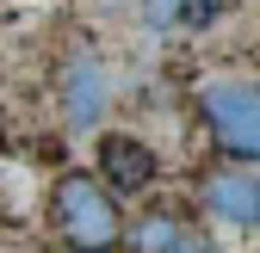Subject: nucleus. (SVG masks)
<instances>
[{
	"mask_svg": "<svg viewBox=\"0 0 260 253\" xmlns=\"http://www.w3.org/2000/svg\"><path fill=\"white\" fill-rule=\"evenodd\" d=\"M199 198H205L211 216H223V223H260V185H254V173L217 167V173H205Z\"/></svg>",
	"mask_w": 260,
	"mask_h": 253,
	"instance_id": "5",
	"label": "nucleus"
},
{
	"mask_svg": "<svg viewBox=\"0 0 260 253\" xmlns=\"http://www.w3.org/2000/svg\"><path fill=\"white\" fill-rule=\"evenodd\" d=\"M199 105H205V123H211V136L242 154V161H260V80H236V74H223L199 93Z\"/></svg>",
	"mask_w": 260,
	"mask_h": 253,
	"instance_id": "2",
	"label": "nucleus"
},
{
	"mask_svg": "<svg viewBox=\"0 0 260 253\" xmlns=\"http://www.w3.org/2000/svg\"><path fill=\"white\" fill-rule=\"evenodd\" d=\"M56 93H62V111H69L75 130L100 123V117H106V99H112V87H106V62L93 56V50H75L69 62H62Z\"/></svg>",
	"mask_w": 260,
	"mask_h": 253,
	"instance_id": "4",
	"label": "nucleus"
},
{
	"mask_svg": "<svg viewBox=\"0 0 260 253\" xmlns=\"http://www.w3.org/2000/svg\"><path fill=\"white\" fill-rule=\"evenodd\" d=\"M143 7H149V25H174L186 13V0H143Z\"/></svg>",
	"mask_w": 260,
	"mask_h": 253,
	"instance_id": "7",
	"label": "nucleus"
},
{
	"mask_svg": "<svg viewBox=\"0 0 260 253\" xmlns=\"http://www.w3.org/2000/svg\"><path fill=\"white\" fill-rule=\"evenodd\" d=\"M155 173H161V161H155V148H149L143 136H124V130H106V136H100V179H106L112 198L149 192Z\"/></svg>",
	"mask_w": 260,
	"mask_h": 253,
	"instance_id": "3",
	"label": "nucleus"
},
{
	"mask_svg": "<svg viewBox=\"0 0 260 253\" xmlns=\"http://www.w3.org/2000/svg\"><path fill=\"white\" fill-rule=\"evenodd\" d=\"M50 223L69 253H118V241H124L118 198L87 173H62L50 185Z\"/></svg>",
	"mask_w": 260,
	"mask_h": 253,
	"instance_id": "1",
	"label": "nucleus"
},
{
	"mask_svg": "<svg viewBox=\"0 0 260 253\" xmlns=\"http://www.w3.org/2000/svg\"><path fill=\"white\" fill-rule=\"evenodd\" d=\"M174 235H180L174 216H143L130 241H137V253H168V247H174Z\"/></svg>",
	"mask_w": 260,
	"mask_h": 253,
	"instance_id": "6",
	"label": "nucleus"
},
{
	"mask_svg": "<svg viewBox=\"0 0 260 253\" xmlns=\"http://www.w3.org/2000/svg\"><path fill=\"white\" fill-rule=\"evenodd\" d=\"M254 185H260V179H254Z\"/></svg>",
	"mask_w": 260,
	"mask_h": 253,
	"instance_id": "9",
	"label": "nucleus"
},
{
	"mask_svg": "<svg viewBox=\"0 0 260 253\" xmlns=\"http://www.w3.org/2000/svg\"><path fill=\"white\" fill-rule=\"evenodd\" d=\"M168 253H217V247H211V241H205V235H192V229H180V235H174V247H168Z\"/></svg>",
	"mask_w": 260,
	"mask_h": 253,
	"instance_id": "8",
	"label": "nucleus"
}]
</instances>
